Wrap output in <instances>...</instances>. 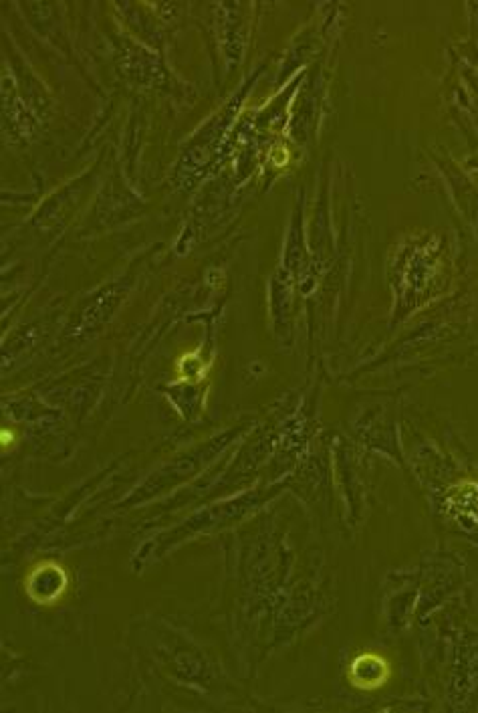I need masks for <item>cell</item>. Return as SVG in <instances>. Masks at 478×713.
<instances>
[{"mask_svg":"<svg viewBox=\"0 0 478 713\" xmlns=\"http://www.w3.org/2000/svg\"><path fill=\"white\" fill-rule=\"evenodd\" d=\"M287 150H283V148H277V150H272V154H270V160H272V164L275 166H284L287 164Z\"/></svg>","mask_w":478,"mask_h":713,"instance_id":"2","label":"cell"},{"mask_svg":"<svg viewBox=\"0 0 478 713\" xmlns=\"http://www.w3.org/2000/svg\"><path fill=\"white\" fill-rule=\"evenodd\" d=\"M361 657H363V661L367 665V671L365 669L361 671L358 667H351V683L356 687H359V689H375V687L384 685L386 679L389 677L388 663L382 657L372 655V652L361 655Z\"/></svg>","mask_w":478,"mask_h":713,"instance_id":"1","label":"cell"}]
</instances>
